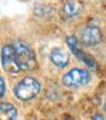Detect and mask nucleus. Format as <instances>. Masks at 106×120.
Segmentation results:
<instances>
[{"instance_id":"f8f14e48","label":"nucleus","mask_w":106,"mask_h":120,"mask_svg":"<svg viewBox=\"0 0 106 120\" xmlns=\"http://www.w3.org/2000/svg\"><path fill=\"white\" fill-rule=\"evenodd\" d=\"M104 109H105V112H106V101H105V105H104Z\"/></svg>"},{"instance_id":"9d476101","label":"nucleus","mask_w":106,"mask_h":120,"mask_svg":"<svg viewBox=\"0 0 106 120\" xmlns=\"http://www.w3.org/2000/svg\"><path fill=\"white\" fill-rule=\"evenodd\" d=\"M4 93H5V84L3 79L0 77V97H3Z\"/></svg>"},{"instance_id":"9b49d317","label":"nucleus","mask_w":106,"mask_h":120,"mask_svg":"<svg viewBox=\"0 0 106 120\" xmlns=\"http://www.w3.org/2000/svg\"><path fill=\"white\" fill-rule=\"evenodd\" d=\"M93 119H103L102 116H93Z\"/></svg>"},{"instance_id":"7ed1b4c3","label":"nucleus","mask_w":106,"mask_h":120,"mask_svg":"<svg viewBox=\"0 0 106 120\" xmlns=\"http://www.w3.org/2000/svg\"><path fill=\"white\" fill-rule=\"evenodd\" d=\"M90 81L89 72L84 69H72L63 78V83L67 87H81Z\"/></svg>"},{"instance_id":"39448f33","label":"nucleus","mask_w":106,"mask_h":120,"mask_svg":"<svg viewBox=\"0 0 106 120\" xmlns=\"http://www.w3.org/2000/svg\"><path fill=\"white\" fill-rule=\"evenodd\" d=\"M67 45H68V47L70 48L71 52H72L73 54L80 60V61L83 62L85 65H87L88 67H90V68L97 67V63H95V61L92 59V56L88 55L87 53H85L83 50L81 49V47H80V45H79V41H77V39L75 38V37H73V36L68 37L67 38Z\"/></svg>"},{"instance_id":"f03ea898","label":"nucleus","mask_w":106,"mask_h":120,"mask_svg":"<svg viewBox=\"0 0 106 120\" xmlns=\"http://www.w3.org/2000/svg\"><path fill=\"white\" fill-rule=\"evenodd\" d=\"M40 91V84L35 79L27 77L19 82L14 88V95L21 101H29L35 98Z\"/></svg>"},{"instance_id":"6e6552de","label":"nucleus","mask_w":106,"mask_h":120,"mask_svg":"<svg viewBox=\"0 0 106 120\" xmlns=\"http://www.w3.org/2000/svg\"><path fill=\"white\" fill-rule=\"evenodd\" d=\"M17 117V111L10 103H0V120H13Z\"/></svg>"},{"instance_id":"f257e3e1","label":"nucleus","mask_w":106,"mask_h":120,"mask_svg":"<svg viewBox=\"0 0 106 120\" xmlns=\"http://www.w3.org/2000/svg\"><path fill=\"white\" fill-rule=\"evenodd\" d=\"M16 60L21 70L29 71L36 67V59L33 50L25 41H18L14 45Z\"/></svg>"},{"instance_id":"0eeeda50","label":"nucleus","mask_w":106,"mask_h":120,"mask_svg":"<svg viewBox=\"0 0 106 120\" xmlns=\"http://www.w3.org/2000/svg\"><path fill=\"white\" fill-rule=\"evenodd\" d=\"M51 61L55 66L59 68H64L68 65L69 63V55L66 51H64L61 48H55L52 50L51 52Z\"/></svg>"},{"instance_id":"423d86ee","label":"nucleus","mask_w":106,"mask_h":120,"mask_svg":"<svg viewBox=\"0 0 106 120\" xmlns=\"http://www.w3.org/2000/svg\"><path fill=\"white\" fill-rule=\"evenodd\" d=\"M101 41L102 32L97 26H88L83 30L81 34V41L87 47H93L101 43Z\"/></svg>"},{"instance_id":"20e7f679","label":"nucleus","mask_w":106,"mask_h":120,"mask_svg":"<svg viewBox=\"0 0 106 120\" xmlns=\"http://www.w3.org/2000/svg\"><path fill=\"white\" fill-rule=\"evenodd\" d=\"M1 62H2L3 70L7 73L15 75L21 70L16 60L14 46L7 45L3 47L2 52H1Z\"/></svg>"},{"instance_id":"1a4fd4ad","label":"nucleus","mask_w":106,"mask_h":120,"mask_svg":"<svg viewBox=\"0 0 106 120\" xmlns=\"http://www.w3.org/2000/svg\"><path fill=\"white\" fill-rule=\"evenodd\" d=\"M64 15L68 18H73L81 12V4L74 0H68L64 5Z\"/></svg>"}]
</instances>
